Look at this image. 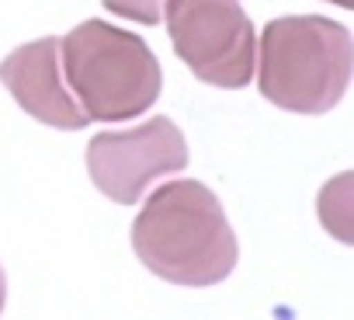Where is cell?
Masks as SVG:
<instances>
[{"label": "cell", "instance_id": "cell-1", "mask_svg": "<svg viewBox=\"0 0 354 320\" xmlns=\"http://www.w3.org/2000/svg\"><path fill=\"white\" fill-rule=\"evenodd\" d=\"M136 258L163 282L205 289L223 282L240 258L223 202L202 181H167L132 223Z\"/></svg>", "mask_w": 354, "mask_h": 320}, {"label": "cell", "instance_id": "cell-2", "mask_svg": "<svg viewBox=\"0 0 354 320\" xmlns=\"http://www.w3.org/2000/svg\"><path fill=\"white\" fill-rule=\"evenodd\" d=\"M254 70L271 105L323 115L351 87V32L319 15L274 18L261 32V63Z\"/></svg>", "mask_w": 354, "mask_h": 320}, {"label": "cell", "instance_id": "cell-3", "mask_svg": "<svg viewBox=\"0 0 354 320\" xmlns=\"http://www.w3.org/2000/svg\"><path fill=\"white\" fill-rule=\"evenodd\" d=\"M59 66L87 122L139 118L163 87L153 49L139 35L97 18L59 39Z\"/></svg>", "mask_w": 354, "mask_h": 320}, {"label": "cell", "instance_id": "cell-4", "mask_svg": "<svg viewBox=\"0 0 354 320\" xmlns=\"http://www.w3.org/2000/svg\"><path fill=\"white\" fill-rule=\"evenodd\" d=\"M174 53L212 87L240 91L254 80L257 32L236 0H163Z\"/></svg>", "mask_w": 354, "mask_h": 320}, {"label": "cell", "instance_id": "cell-5", "mask_svg": "<svg viewBox=\"0 0 354 320\" xmlns=\"http://www.w3.org/2000/svg\"><path fill=\"white\" fill-rule=\"evenodd\" d=\"M188 168V143L167 115H153L122 132H97L87 143V175L101 195L136 206L149 181Z\"/></svg>", "mask_w": 354, "mask_h": 320}, {"label": "cell", "instance_id": "cell-6", "mask_svg": "<svg viewBox=\"0 0 354 320\" xmlns=\"http://www.w3.org/2000/svg\"><path fill=\"white\" fill-rule=\"evenodd\" d=\"M0 84L11 91V98L39 122L53 129H84L87 115L80 112L63 66H59V39L46 35L35 39L0 63Z\"/></svg>", "mask_w": 354, "mask_h": 320}, {"label": "cell", "instance_id": "cell-7", "mask_svg": "<svg viewBox=\"0 0 354 320\" xmlns=\"http://www.w3.org/2000/svg\"><path fill=\"white\" fill-rule=\"evenodd\" d=\"M104 11L129 18L136 25H160L163 21V0H101Z\"/></svg>", "mask_w": 354, "mask_h": 320}, {"label": "cell", "instance_id": "cell-8", "mask_svg": "<svg viewBox=\"0 0 354 320\" xmlns=\"http://www.w3.org/2000/svg\"><path fill=\"white\" fill-rule=\"evenodd\" d=\"M4 299H8V278H4V268H0V310H4Z\"/></svg>", "mask_w": 354, "mask_h": 320}, {"label": "cell", "instance_id": "cell-9", "mask_svg": "<svg viewBox=\"0 0 354 320\" xmlns=\"http://www.w3.org/2000/svg\"><path fill=\"white\" fill-rule=\"evenodd\" d=\"M330 4H337V8H344V11H351V8H354V0H330Z\"/></svg>", "mask_w": 354, "mask_h": 320}]
</instances>
